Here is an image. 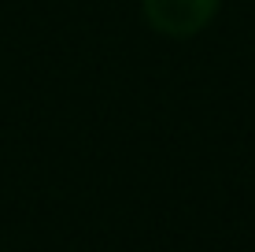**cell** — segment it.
<instances>
[{"instance_id": "6da1fadb", "label": "cell", "mask_w": 255, "mask_h": 252, "mask_svg": "<svg viewBox=\"0 0 255 252\" xmlns=\"http://www.w3.org/2000/svg\"><path fill=\"white\" fill-rule=\"evenodd\" d=\"M222 0H144V19L163 37H196L215 19Z\"/></svg>"}]
</instances>
